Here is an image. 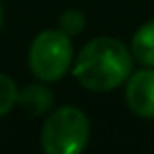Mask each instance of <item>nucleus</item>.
Instances as JSON below:
<instances>
[{"mask_svg": "<svg viewBox=\"0 0 154 154\" xmlns=\"http://www.w3.org/2000/svg\"><path fill=\"white\" fill-rule=\"evenodd\" d=\"M133 66L135 59L129 45L114 36H97L76 53L72 76L91 93H110L127 82L135 70Z\"/></svg>", "mask_w": 154, "mask_h": 154, "instance_id": "1", "label": "nucleus"}, {"mask_svg": "<svg viewBox=\"0 0 154 154\" xmlns=\"http://www.w3.org/2000/svg\"><path fill=\"white\" fill-rule=\"evenodd\" d=\"M45 154H80L91 139V120L76 106L53 108L40 127Z\"/></svg>", "mask_w": 154, "mask_h": 154, "instance_id": "2", "label": "nucleus"}, {"mask_svg": "<svg viewBox=\"0 0 154 154\" xmlns=\"http://www.w3.org/2000/svg\"><path fill=\"white\" fill-rule=\"evenodd\" d=\"M76 51L72 36L59 28H49L38 32L28 49L30 72L42 82H57L68 72H72Z\"/></svg>", "mask_w": 154, "mask_h": 154, "instance_id": "3", "label": "nucleus"}, {"mask_svg": "<svg viewBox=\"0 0 154 154\" xmlns=\"http://www.w3.org/2000/svg\"><path fill=\"white\" fill-rule=\"evenodd\" d=\"M122 87L129 112L137 118H154V68L133 70Z\"/></svg>", "mask_w": 154, "mask_h": 154, "instance_id": "4", "label": "nucleus"}, {"mask_svg": "<svg viewBox=\"0 0 154 154\" xmlns=\"http://www.w3.org/2000/svg\"><path fill=\"white\" fill-rule=\"evenodd\" d=\"M17 106L30 116H47L55 108V93L49 82H30L19 89Z\"/></svg>", "mask_w": 154, "mask_h": 154, "instance_id": "5", "label": "nucleus"}, {"mask_svg": "<svg viewBox=\"0 0 154 154\" xmlns=\"http://www.w3.org/2000/svg\"><path fill=\"white\" fill-rule=\"evenodd\" d=\"M129 49L133 53L135 63L154 68V19L143 21L131 36Z\"/></svg>", "mask_w": 154, "mask_h": 154, "instance_id": "6", "label": "nucleus"}, {"mask_svg": "<svg viewBox=\"0 0 154 154\" xmlns=\"http://www.w3.org/2000/svg\"><path fill=\"white\" fill-rule=\"evenodd\" d=\"M17 95L19 87L13 80V76L0 72V118L7 116L13 108H17Z\"/></svg>", "mask_w": 154, "mask_h": 154, "instance_id": "7", "label": "nucleus"}, {"mask_svg": "<svg viewBox=\"0 0 154 154\" xmlns=\"http://www.w3.org/2000/svg\"><path fill=\"white\" fill-rule=\"evenodd\" d=\"M57 28L61 30V32H66L68 36H78V34H82L85 32V28H87V17H85V13L80 11V9H66L61 15H59V19H57Z\"/></svg>", "mask_w": 154, "mask_h": 154, "instance_id": "8", "label": "nucleus"}, {"mask_svg": "<svg viewBox=\"0 0 154 154\" xmlns=\"http://www.w3.org/2000/svg\"><path fill=\"white\" fill-rule=\"evenodd\" d=\"M2 23H5V9L0 5V30H2Z\"/></svg>", "mask_w": 154, "mask_h": 154, "instance_id": "9", "label": "nucleus"}]
</instances>
